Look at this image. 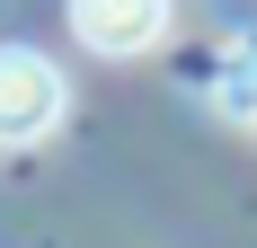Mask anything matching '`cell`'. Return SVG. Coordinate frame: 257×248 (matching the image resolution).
<instances>
[{
    "label": "cell",
    "instance_id": "2",
    "mask_svg": "<svg viewBox=\"0 0 257 248\" xmlns=\"http://www.w3.org/2000/svg\"><path fill=\"white\" fill-rule=\"evenodd\" d=\"M71 36L89 53H151L169 36V0H71Z\"/></svg>",
    "mask_w": 257,
    "mask_h": 248
},
{
    "label": "cell",
    "instance_id": "1",
    "mask_svg": "<svg viewBox=\"0 0 257 248\" xmlns=\"http://www.w3.org/2000/svg\"><path fill=\"white\" fill-rule=\"evenodd\" d=\"M53 124H62V71L45 53H27V45H0V142L27 151Z\"/></svg>",
    "mask_w": 257,
    "mask_h": 248
}]
</instances>
